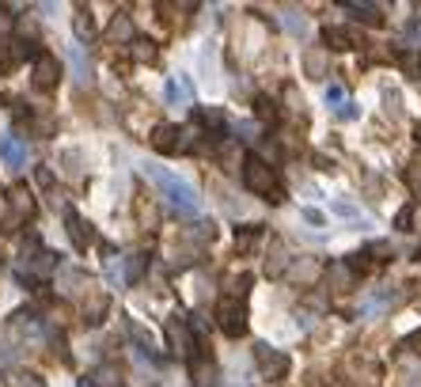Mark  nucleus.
I'll use <instances>...</instances> for the list:
<instances>
[{"instance_id": "obj_32", "label": "nucleus", "mask_w": 421, "mask_h": 387, "mask_svg": "<svg viewBox=\"0 0 421 387\" xmlns=\"http://www.w3.org/2000/svg\"><path fill=\"white\" fill-rule=\"evenodd\" d=\"M406 179H410V187H414L418 194H421V156L410 164V171H406Z\"/></svg>"}, {"instance_id": "obj_20", "label": "nucleus", "mask_w": 421, "mask_h": 387, "mask_svg": "<svg viewBox=\"0 0 421 387\" xmlns=\"http://www.w3.org/2000/svg\"><path fill=\"white\" fill-rule=\"evenodd\" d=\"M255 114L262 118V122H277L281 110H277V103H273L270 95H258V99H255Z\"/></svg>"}, {"instance_id": "obj_36", "label": "nucleus", "mask_w": 421, "mask_h": 387, "mask_svg": "<svg viewBox=\"0 0 421 387\" xmlns=\"http://www.w3.org/2000/svg\"><path fill=\"white\" fill-rule=\"evenodd\" d=\"M8 64H12V61H8V53H0V72H4Z\"/></svg>"}, {"instance_id": "obj_17", "label": "nucleus", "mask_w": 421, "mask_h": 387, "mask_svg": "<svg viewBox=\"0 0 421 387\" xmlns=\"http://www.w3.org/2000/svg\"><path fill=\"white\" fill-rule=\"evenodd\" d=\"M107 35H110V42H133V19L129 15H114Z\"/></svg>"}, {"instance_id": "obj_10", "label": "nucleus", "mask_w": 421, "mask_h": 387, "mask_svg": "<svg viewBox=\"0 0 421 387\" xmlns=\"http://www.w3.org/2000/svg\"><path fill=\"white\" fill-rule=\"evenodd\" d=\"M164 95H167V103H171V107H190V103H194L190 76H171V80H167V87H164Z\"/></svg>"}, {"instance_id": "obj_2", "label": "nucleus", "mask_w": 421, "mask_h": 387, "mask_svg": "<svg viewBox=\"0 0 421 387\" xmlns=\"http://www.w3.org/2000/svg\"><path fill=\"white\" fill-rule=\"evenodd\" d=\"M243 187L250 194H262V198H270L273 190H277V175H273V167L266 164L262 156H243Z\"/></svg>"}, {"instance_id": "obj_19", "label": "nucleus", "mask_w": 421, "mask_h": 387, "mask_svg": "<svg viewBox=\"0 0 421 387\" xmlns=\"http://www.w3.org/2000/svg\"><path fill=\"white\" fill-rule=\"evenodd\" d=\"M266 273H270V277H281V273H285V243H277V239H273V255L266 258Z\"/></svg>"}, {"instance_id": "obj_16", "label": "nucleus", "mask_w": 421, "mask_h": 387, "mask_svg": "<svg viewBox=\"0 0 421 387\" xmlns=\"http://www.w3.org/2000/svg\"><path fill=\"white\" fill-rule=\"evenodd\" d=\"M327 281H334V289H338V293H345V289H353V281H357V273H353V270H350V266H345V262H338V266H330Z\"/></svg>"}, {"instance_id": "obj_28", "label": "nucleus", "mask_w": 421, "mask_h": 387, "mask_svg": "<svg viewBox=\"0 0 421 387\" xmlns=\"http://www.w3.org/2000/svg\"><path fill=\"white\" fill-rule=\"evenodd\" d=\"M327 103L342 110V107H345V87H342V84H330V87H327Z\"/></svg>"}, {"instance_id": "obj_4", "label": "nucleus", "mask_w": 421, "mask_h": 387, "mask_svg": "<svg viewBox=\"0 0 421 387\" xmlns=\"http://www.w3.org/2000/svg\"><path fill=\"white\" fill-rule=\"evenodd\" d=\"M35 216V198H31L27 187H12L8 194V216H4V232L12 236V232H19L23 221H31Z\"/></svg>"}, {"instance_id": "obj_7", "label": "nucleus", "mask_w": 421, "mask_h": 387, "mask_svg": "<svg viewBox=\"0 0 421 387\" xmlns=\"http://www.w3.org/2000/svg\"><path fill=\"white\" fill-rule=\"evenodd\" d=\"M323 42H327V50H361L364 42V31L357 27H327L323 31Z\"/></svg>"}, {"instance_id": "obj_26", "label": "nucleus", "mask_w": 421, "mask_h": 387, "mask_svg": "<svg viewBox=\"0 0 421 387\" xmlns=\"http://www.w3.org/2000/svg\"><path fill=\"white\" fill-rule=\"evenodd\" d=\"M330 209H334L338 216H350V221H361V224H368V221H364V216L357 213V205H350V201H334V205H330Z\"/></svg>"}, {"instance_id": "obj_27", "label": "nucleus", "mask_w": 421, "mask_h": 387, "mask_svg": "<svg viewBox=\"0 0 421 387\" xmlns=\"http://www.w3.org/2000/svg\"><path fill=\"white\" fill-rule=\"evenodd\" d=\"M410 224H414V205H402L399 216H395V228H399V232H410Z\"/></svg>"}, {"instance_id": "obj_35", "label": "nucleus", "mask_w": 421, "mask_h": 387, "mask_svg": "<svg viewBox=\"0 0 421 387\" xmlns=\"http://www.w3.org/2000/svg\"><path fill=\"white\" fill-rule=\"evenodd\" d=\"M304 221H311V224H323V213H319V209H304Z\"/></svg>"}, {"instance_id": "obj_5", "label": "nucleus", "mask_w": 421, "mask_h": 387, "mask_svg": "<svg viewBox=\"0 0 421 387\" xmlns=\"http://www.w3.org/2000/svg\"><path fill=\"white\" fill-rule=\"evenodd\" d=\"M255 357H258V368H262L266 380H285L289 376V353L281 350H270V345H255Z\"/></svg>"}, {"instance_id": "obj_13", "label": "nucleus", "mask_w": 421, "mask_h": 387, "mask_svg": "<svg viewBox=\"0 0 421 387\" xmlns=\"http://www.w3.org/2000/svg\"><path fill=\"white\" fill-rule=\"evenodd\" d=\"M327 61H330V50H327V46H311V50L304 53L307 76H327Z\"/></svg>"}, {"instance_id": "obj_37", "label": "nucleus", "mask_w": 421, "mask_h": 387, "mask_svg": "<svg viewBox=\"0 0 421 387\" xmlns=\"http://www.w3.org/2000/svg\"><path fill=\"white\" fill-rule=\"evenodd\" d=\"M80 387H95V380H80Z\"/></svg>"}, {"instance_id": "obj_23", "label": "nucleus", "mask_w": 421, "mask_h": 387, "mask_svg": "<svg viewBox=\"0 0 421 387\" xmlns=\"http://www.w3.org/2000/svg\"><path fill=\"white\" fill-rule=\"evenodd\" d=\"M350 8L361 15L364 23H368V27H379V23H384V15H379V8H376V4H350Z\"/></svg>"}, {"instance_id": "obj_6", "label": "nucleus", "mask_w": 421, "mask_h": 387, "mask_svg": "<svg viewBox=\"0 0 421 387\" xmlns=\"http://www.w3.org/2000/svg\"><path fill=\"white\" fill-rule=\"evenodd\" d=\"M58 80H61V61L53 58V53L42 50L35 58V87H38V92H53Z\"/></svg>"}, {"instance_id": "obj_12", "label": "nucleus", "mask_w": 421, "mask_h": 387, "mask_svg": "<svg viewBox=\"0 0 421 387\" xmlns=\"http://www.w3.org/2000/svg\"><path fill=\"white\" fill-rule=\"evenodd\" d=\"M0 160H4L12 171H19V167L27 164V144H23L19 137H0Z\"/></svg>"}, {"instance_id": "obj_1", "label": "nucleus", "mask_w": 421, "mask_h": 387, "mask_svg": "<svg viewBox=\"0 0 421 387\" xmlns=\"http://www.w3.org/2000/svg\"><path fill=\"white\" fill-rule=\"evenodd\" d=\"M144 175H148V179L156 182L160 190H164V198L171 201V205L179 209V213H186V216L201 213V198H198V190H194L190 182H182L179 175L164 171V167H156V164H148V167H144Z\"/></svg>"}, {"instance_id": "obj_21", "label": "nucleus", "mask_w": 421, "mask_h": 387, "mask_svg": "<svg viewBox=\"0 0 421 387\" xmlns=\"http://www.w3.org/2000/svg\"><path fill=\"white\" fill-rule=\"evenodd\" d=\"M129 53H133V61H156V42L137 38V42H129Z\"/></svg>"}, {"instance_id": "obj_25", "label": "nucleus", "mask_w": 421, "mask_h": 387, "mask_svg": "<svg viewBox=\"0 0 421 387\" xmlns=\"http://www.w3.org/2000/svg\"><path fill=\"white\" fill-rule=\"evenodd\" d=\"M293 277L296 281H315V277H319V262H296L293 266Z\"/></svg>"}, {"instance_id": "obj_18", "label": "nucleus", "mask_w": 421, "mask_h": 387, "mask_svg": "<svg viewBox=\"0 0 421 387\" xmlns=\"http://www.w3.org/2000/svg\"><path fill=\"white\" fill-rule=\"evenodd\" d=\"M72 27H76L80 38H92V35H95V19H92V12H87L84 4L76 8V15H72Z\"/></svg>"}, {"instance_id": "obj_15", "label": "nucleus", "mask_w": 421, "mask_h": 387, "mask_svg": "<svg viewBox=\"0 0 421 387\" xmlns=\"http://www.w3.org/2000/svg\"><path fill=\"white\" fill-rule=\"evenodd\" d=\"M107 308H110L107 293H87V300H84V319H87V322H103Z\"/></svg>"}, {"instance_id": "obj_9", "label": "nucleus", "mask_w": 421, "mask_h": 387, "mask_svg": "<svg viewBox=\"0 0 421 387\" xmlns=\"http://www.w3.org/2000/svg\"><path fill=\"white\" fill-rule=\"evenodd\" d=\"M152 148L156 152H179V141H182V129L171 126V122H160L156 129H152Z\"/></svg>"}, {"instance_id": "obj_31", "label": "nucleus", "mask_w": 421, "mask_h": 387, "mask_svg": "<svg viewBox=\"0 0 421 387\" xmlns=\"http://www.w3.org/2000/svg\"><path fill=\"white\" fill-rule=\"evenodd\" d=\"M12 27H15L12 8H0V35H12Z\"/></svg>"}, {"instance_id": "obj_8", "label": "nucleus", "mask_w": 421, "mask_h": 387, "mask_svg": "<svg viewBox=\"0 0 421 387\" xmlns=\"http://www.w3.org/2000/svg\"><path fill=\"white\" fill-rule=\"evenodd\" d=\"M167 345H171L179 357H194V330L186 327L182 316H171V319H167Z\"/></svg>"}, {"instance_id": "obj_24", "label": "nucleus", "mask_w": 421, "mask_h": 387, "mask_svg": "<svg viewBox=\"0 0 421 387\" xmlns=\"http://www.w3.org/2000/svg\"><path fill=\"white\" fill-rule=\"evenodd\" d=\"M399 64H402V72H406L410 80H418V76H421V58H418L414 50H406V53H402V58H399Z\"/></svg>"}, {"instance_id": "obj_3", "label": "nucleus", "mask_w": 421, "mask_h": 387, "mask_svg": "<svg viewBox=\"0 0 421 387\" xmlns=\"http://www.w3.org/2000/svg\"><path fill=\"white\" fill-rule=\"evenodd\" d=\"M216 322H221V330L228 338L247 334V308H243V300H236V296H221V304H216Z\"/></svg>"}, {"instance_id": "obj_39", "label": "nucleus", "mask_w": 421, "mask_h": 387, "mask_svg": "<svg viewBox=\"0 0 421 387\" xmlns=\"http://www.w3.org/2000/svg\"><path fill=\"white\" fill-rule=\"evenodd\" d=\"M334 387H342V384H334Z\"/></svg>"}, {"instance_id": "obj_33", "label": "nucleus", "mask_w": 421, "mask_h": 387, "mask_svg": "<svg viewBox=\"0 0 421 387\" xmlns=\"http://www.w3.org/2000/svg\"><path fill=\"white\" fill-rule=\"evenodd\" d=\"M95 384H99V387H114V384H118V372H114V368H99Z\"/></svg>"}, {"instance_id": "obj_38", "label": "nucleus", "mask_w": 421, "mask_h": 387, "mask_svg": "<svg viewBox=\"0 0 421 387\" xmlns=\"http://www.w3.org/2000/svg\"><path fill=\"white\" fill-rule=\"evenodd\" d=\"M418 144H421V122H418Z\"/></svg>"}, {"instance_id": "obj_30", "label": "nucleus", "mask_w": 421, "mask_h": 387, "mask_svg": "<svg viewBox=\"0 0 421 387\" xmlns=\"http://www.w3.org/2000/svg\"><path fill=\"white\" fill-rule=\"evenodd\" d=\"M364 255H376V262H387V258H391V243H368Z\"/></svg>"}, {"instance_id": "obj_34", "label": "nucleus", "mask_w": 421, "mask_h": 387, "mask_svg": "<svg viewBox=\"0 0 421 387\" xmlns=\"http://www.w3.org/2000/svg\"><path fill=\"white\" fill-rule=\"evenodd\" d=\"M35 182H38V187H53V175H50V167H35Z\"/></svg>"}, {"instance_id": "obj_22", "label": "nucleus", "mask_w": 421, "mask_h": 387, "mask_svg": "<svg viewBox=\"0 0 421 387\" xmlns=\"http://www.w3.org/2000/svg\"><path fill=\"white\" fill-rule=\"evenodd\" d=\"M69 61H72L76 80H80V84H87V76H92V72H87V58H84V50H80V46H72V50H69Z\"/></svg>"}, {"instance_id": "obj_29", "label": "nucleus", "mask_w": 421, "mask_h": 387, "mask_svg": "<svg viewBox=\"0 0 421 387\" xmlns=\"http://www.w3.org/2000/svg\"><path fill=\"white\" fill-rule=\"evenodd\" d=\"M12 387H46V384L38 380L35 372H19V376H15V380H12Z\"/></svg>"}, {"instance_id": "obj_11", "label": "nucleus", "mask_w": 421, "mask_h": 387, "mask_svg": "<svg viewBox=\"0 0 421 387\" xmlns=\"http://www.w3.org/2000/svg\"><path fill=\"white\" fill-rule=\"evenodd\" d=\"M65 224H69V239L80 247V251H87V247L95 243V232H92V224H87L84 216H76V213H65Z\"/></svg>"}, {"instance_id": "obj_14", "label": "nucleus", "mask_w": 421, "mask_h": 387, "mask_svg": "<svg viewBox=\"0 0 421 387\" xmlns=\"http://www.w3.org/2000/svg\"><path fill=\"white\" fill-rule=\"evenodd\" d=\"M144 266H148V258H144L141 251H137V255H126V258H121V281H126V285L141 281V277H144Z\"/></svg>"}]
</instances>
